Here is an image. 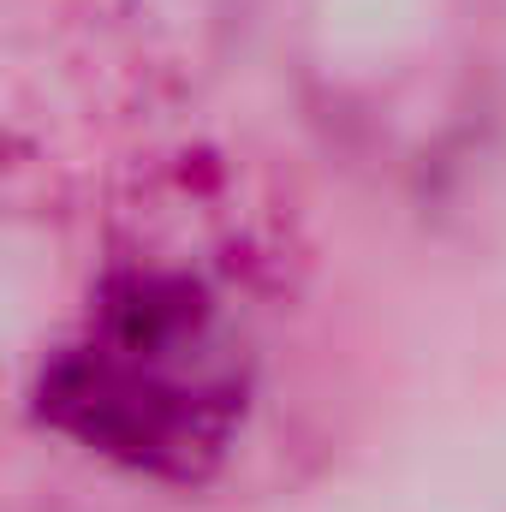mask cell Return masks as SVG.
Returning a JSON list of instances; mask_svg holds the SVG:
<instances>
[{"instance_id": "obj_1", "label": "cell", "mask_w": 506, "mask_h": 512, "mask_svg": "<svg viewBox=\"0 0 506 512\" xmlns=\"http://www.w3.org/2000/svg\"><path fill=\"white\" fill-rule=\"evenodd\" d=\"M251 346L197 274H120L78 340L48 364L42 411L84 453L137 477L191 483L239 435Z\"/></svg>"}]
</instances>
